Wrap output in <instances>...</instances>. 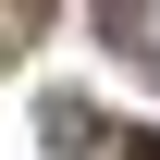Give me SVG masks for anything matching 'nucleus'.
I'll list each match as a JSON object with an SVG mask.
<instances>
[{
	"label": "nucleus",
	"mask_w": 160,
	"mask_h": 160,
	"mask_svg": "<svg viewBox=\"0 0 160 160\" xmlns=\"http://www.w3.org/2000/svg\"><path fill=\"white\" fill-rule=\"evenodd\" d=\"M99 25H123V37H136V25H148V0H99Z\"/></svg>",
	"instance_id": "nucleus-1"
},
{
	"label": "nucleus",
	"mask_w": 160,
	"mask_h": 160,
	"mask_svg": "<svg viewBox=\"0 0 160 160\" xmlns=\"http://www.w3.org/2000/svg\"><path fill=\"white\" fill-rule=\"evenodd\" d=\"M123 160H160V136H123Z\"/></svg>",
	"instance_id": "nucleus-2"
}]
</instances>
